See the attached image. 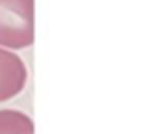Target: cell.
Instances as JSON below:
<instances>
[{"instance_id":"obj_3","label":"cell","mask_w":146,"mask_h":134,"mask_svg":"<svg viewBox=\"0 0 146 134\" xmlns=\"http://www.w3.org/2000/svg\"><path fill=\"white\" fill-rule=\"evenodd\" d=\"M0 134H34V122L20 111H0Z\"/></svg>"},{"instance_id":"obj_1","label":"cell","mask_w":146,"mask_h":134,"mask_svg":"<svg viewBox=\"0 0 146 134\" xmlns=\"http://www.w3.org/2000/svg\"><path fill=\"white\" fill-rule=\"evenodd\" d=\"M34 42V0H0V47L24 49Z\"/></svg>"},{"instance_id":"obj_2","label":"cell","mask_w":146,"mask_h":134,"mask_svg":"<svg viewBox=\"0 0 146 134\" xmlns=\"http://www.w3.org/2000/svg\"><path fill=\"white\" fill-rule=\"evenodd\" d=\"M28 71L20 55L0 47V103L14 99L26 87Z\"/></svg>"}]
</instances>
